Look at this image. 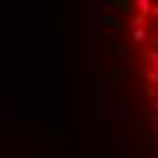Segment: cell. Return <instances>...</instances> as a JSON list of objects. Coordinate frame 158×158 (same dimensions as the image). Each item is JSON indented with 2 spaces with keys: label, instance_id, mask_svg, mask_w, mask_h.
<instances>
[{
  "label": "cell",
  "instance_id": "6da1fadb",
  "mask_svg": "<svg viewBox=\"0 0 158 158\" xmlns=\"http://www.w3.org/2000/svg\"><path fill=\"white\" fill-rule=\"evenodd\" d=\"M93 71L114 150L158 158V0H95Z\"/></svg>",
  "mask_w": 158,
  "mask_h": 158
}]
</instances>
